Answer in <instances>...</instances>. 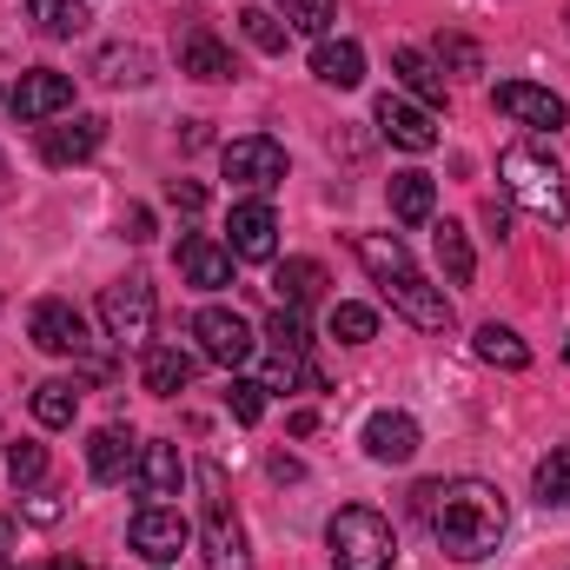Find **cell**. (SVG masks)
Listing matches in <instances>:
<instances>
[{
  "instance_id": "2",
  "label": "cell",
  "mask_w": 570,
  "mask_h": 570,
  "mask_svg": "<svg viewBox=\"0 0 570 570\" xmlns=\"http://www.w3.org/2000/svg\"><path fill=\"white\" fill-rule=\"evenodd\" d=\"M352 253H358V266L372 273V285L385 292V305H392L399 318H412L419 332H451V298H444V285H431L425 273L412 266L405 239H392V233H358Z\"/></svg>"
},
{
  "instance_id": "29",
  "label": "cell",
  "mask_w": 570,
  "mask_h": 570,
  "mask_svg": "<svg viewBox=\"0 0 570 570\" xmlns=\"http://www.w3.org/2000/svg\"><path fill=\"white\" fill-rule=\"evenodd\" d=\"M431 246H438V266H444V279H451V285H471L478 259H471V239H464V226H458V219H444V226L431 233Z\"/></svg>"
},
{
  "instance_id": "3",
  "label": "cell",
  "mask_w": 570,
  "mask_h": 570,
  "mask_svg": "<svg viewBox=\"0 0 570 570\" xmlns=\"http://www.w3.org/2000/svg\"><path fill=\"white\" fill-rule=\"evenodd\" d=\"M498 179H504V193H511L524 213H538L544 226H564L570 199H564V173H558L551 153H538V146H504Z\"/></svg>"
},
{
  "instance_id": "32",
  "label": "cell",
  "mask_w": 570,
  "mask_h": 570,
  "mask_svg": "<svg viewBox=\"0 0 570 570\" xmlns=\"http://www.w3.org/2000/svg\"><path fill=\"white\" fill-rule=\"evenodd\" d=\"M325 325H332L338 345H372V338H379V312H372V305H332Z\"/></svg>"
},
{
  "instance_id": "46",
  "label": "cell",
  "mask_w": 570,
  "mask_h": 570,
  "mask_svg": "<svg viewBox=\"0 0 570 570\" xmlns=\"http://www.w3.org/2000/svg\"><path fill=\"white\" fill-rule=\"evenodd\" d=\"M0 179H7V153H0Z\"/></svg>"
},
{
  "instance_id": "35",
  "label": "cell",
  "mask_w": 570,
  "mask_h": 570,
  "mask_svg": "<svg viewBox=\"0 0 570 570\" xmlns=\"http://www.w3.org/2000/svg\"><path fill=\"white\" fill-rule=\"evenodd\" d=\"M332 13H338V0H279V20L292 33H325Z\"/></svg>"
},
{
  "instance_id": "40",
  "label": "cell",
  "mask_w": 570,
  "mask_h": 570,
  "mask_svg": "<svg viewBox=\"0 0 570 570\" xmlns=\"http://www.w3.org/2000/svg\"><path fill=\"white\" fill-rule=\"evenodd\" d=\"M166 199H173L179 213H199V206H206V186H199V179H173V193H166Z\"/></svg>"
},
{
  "instance_id": "31",
  "label": "cell",
  "mask_w": 570,
  "mask_h": 570,
  "mask_svg": "<svg viewBox=\"0 0 570 570\" xmlns=\"http://www.w3.org/2000/svg\"><path fill=\"white\" fill-rule=\"evenodd\" d=\"M538 504H551V511H570V444H558L551 458H538Z\"/></svg>"
},
{
  "instance_id": "34",
  "label": "cell",
  "mask_w": 570,
  "mask_h": 570,
  "mask_svg": "<svg viewBox=\"0 0 570 570\" xmlns=\"http://www.w3.org/2000/svg\"><path fill=\"white\" fill-rule=\"evenodd\" d=\"M266 345H273V352H305V345H312V332H305V312H298V305H279V312L266 318Z\"/></svg>"
},
{
  "instance_id": "10",
  "label": "cell",
  "mask_w": 570,
  "mask_h": 570,
  "mask_svg": "<svg viewBox=\"0 0 570 570\" xmlns=\"http://www.w3.org/2000/svg\"><path fill=\"white\" fill-rule=\"evenodd\" d=\"M27 332H33V345L53 352V358H80V352H87V318H80L67 298H40V305L27 312Z\"/></svg>"
},
{
  "instance_id": "45",
  "label": "cell",
  "mask_w": 570,
  "mask_h": 570,
  "mask_svg": "<svg viewBox=\"0 0 570 570\" xmlns=\"http://www.w3.org/2000/svg\"><path fill=\"white\" fill-rule=\"evenodd\" d=\"M40 570H80V564H67V558H60V564H40Z\"/></svg>"
},
{
  "instance_id": "27",
  "label": "cell",
  "mask_w": 570,
  "mask_h": 570,
  "mask_svg": "<svg viewBox=\"0 0 570 570\" xmlns=\"http://www.w3.org/2000/svg\"><path fill=\"white\" fill-rule=\"evenodd\" d=\"M478 358L498 365V372H524V365H531V345H524L511 325H478Z\"/></svg>"
},
{
  "instance_id": "28",
  "label": "cell",
  "mask_w": 570,
  "mask_h": 570,
  "mask_svg": "<svg viewBox=\"0 0 570 570\" xmlns=\"http://www.w3.org/2000/svg\"><path fill=\"white\" fill-rule=\"evenodd\" d=\"M27 13H33V27L47 33V40H73V33H87V7L80 0H27Z\"/></svg>"
},
{
  "instance_id": "26",
  "label": "cell",
  "mask_w": 570,
  "mask_h": 570,
  "mask_svg": "<svg viewBox=\"0 0 570 570\" xmlns=\"http://www.w3.org/2000/svg\"><path fill=\"white\" fill-rule=\"evenodd\" d=\"M273 285H279V305H318L325 298V266L318 259H285L279 273H273Z\"/></svg>"
},
{
  "instance_id": "12",
  "label": "cell",
  "mask_w": 570,
  "mask_h": 570,
  "mask_svg": "<svg viewBox=\"0 0 570 570\" xmlns=\"http://www.w3.org/2000/svg\"><path fill=\"white\" fill-rule=\"evenodd\" d=\"M186 544H193V524L173 504H146L140 518H134V551H140L146 564H173Z\"/></svg>"
},
{
  "instance_id": "4",
  "label": "cell",
  "mask_w": 570,
  "mask_h": 570,
  "mask_svg": "<svg viewBox=\"0 0 570 570\" xmlns=\"http://www.w3.org/2000/svg\"><path fill=\"white\" fill-rule=\"evenodd\" d=\"M325 544H332V564L338 570H392V524L372 511V504H345L332 524H325Z\"/></svg>"
},
{
  "instance_id": "37",
  "label": "cell",
  "mask_w": 570,
  "mask_h": 570,
  "mask_svg": "<svg viewBox=\"0 0 570 570\" xmlns=\"http://www.w3.org/2000/svg\"><path fill=\"white\" fill-rule=\"evenodd\" d=\"M7 478H13V484H40V478H47V444H33V438L7 444Z\"/></svg>"
},
{
  "instance_id": "44",
  "label": "cell",
  "mask_w": 570,
  "mask_h": 570,
  "mask_svg": "<svg viewBox=\"0 0 570 570\" xmlns=\"http://www.w3.org/2000/svg\"><path fill=\"white\" fill-rule=\"evenodd\" d=\"M484 226H491V233H498V239H504V233H511V213H504V206H498V199H484Z\"/></svg>"
},
{
  "instance_id": "7",
  "label": "cell",
  "mask_w": 570,
  "mask_h": 570,
  "mask_svg": "<svg viewBox=\"0 0 570 570\" xmlns=\"http://www.w3.org/2000/svg\"><path fill=\"white\" fill-rule=\"evenodd\" d=\"M193 338H199V352H206L213 365H226V372H239V365L259 352L253 325H246L239 312H226V305H206V312L193 318Z\"/></svg>"
},
{
  "instance_id": "33",
  "label": "cell",
  "mask_w": 570,
  "mask_h": 570,
  "mask_svg": "<svg viewBox=\"0 0 570 570\" xmlns=\"http://www.w3.org/2000/svg\"><path fill=\"white\" fill-rule=\"evenodd\" d=\"M239 27H246V40H253L259 53H285V40H292V27H285L279 13H266V7H246Z\"/></svg>"
},
{
  "instance_id": "36",
  "label": "cell",
  "mask_w": 570,
  "mask_h": 570,
  "mask_svg": "<svg viewBox=\"0 0 570 570\" xmlns=\"http://www.w3.org/2000/svg\"><path fill=\"white\" fill-rule=\"evenodd\" d=\"M226 412H233L239 425H259V419H266V379H233Z\"/></svg>"
},
{
  "instance_id": "5",
  "label": "cell",
  "mask_w": 570,
  "mask_h": 570,
  "mask_svg": "<svg viewBox=\"0 0 570 570\" xmlns=\"http://www.w3.org/2000/svg\"><path fill=\"white\" fill-rule=\"evenodd\" d=\"M153 318H159V298H153V279H140V273L100 292V325L114 345H153Z\"/></svg>"
},
{
  "instance_id": "18",
  "label": "cell",
  "mask_w": 570,
  "mask_h": 570,
  "mask_svg": "<svg viewBox=\"0 0 570 570\" xmlns=\"http://www.w3.org/2000/svg\"><path fill=\"white\" fill-rule=\"evenodd\" d=\"M179 273L199 285V292H219V285H233V253L219 246V239H179Z\"/></svg>"
},
{
  "instance_id": "21",
  "label": "cell",
  "mask_w": 570,
  "mask_h": 570,
  "mask_svg": "<svg viewBox=\"0 0 570 570\" xmlns=\"http://www.w3.org/2000/svg\"><path fill=\"white\" fill-rule=\"evenodd\" d=\"M146 392L153 399H179L186 385H193V352H179V345H146Z\"/></svg>"
},
{
  "instance_id": "16",
  "label": "cell",
  "mask_w": 570,
  "mask_h": 570,
  "mask_svg": "<svg viewBox=\"0 0 570 570\" xmlns=\"http://www.w3.org/2000/svg\"><path fill=\"white\" fill-rule=\"evenodd\" d=\"M379 134L392 146H405V153H431L438 146V120H431V107H412V100H379Z\"/></svg>"
},
{
  "instance_id": "14",
  "label": "cell",
  "mask_w": 570,
  "mask_h": 570,
  "mask_svg": "<svg viewBox=\"0 0 570 570\" xmlns=\"http://www.w3.org/2000/svg\"><path fill=\"white\" fill-rule=\"evenodd\" d=\"M107 140V120L100 114H73V120H60V127H47L40 134V159L47 166H80V159H94Z\"/></svg>"
},
{
  "instance_id": "17",
  "label": "cell",
  "mask_w": 570,
  "mask_h": 570,
  "mask_svg": "<svg viewBox=\"0 0 570 570\" xmlns=\"http://www.w3.org/2000/svg\"><path fill=\"white\" fill-rule=\"evenodd\" d=\"M134 464H140V438H134L127 425H100L94 438H87V471H94L100 484H120Z\"/></svg>"
},
{
  "instance_id": "38",
  "label": "cell",
  "mask_w": 570,
  "mask_h": 570,
  "mask_svg": "<svg viewBox=\"0 0 570 570\" xmlns=\"http://www.w3.org/2000/svg\"><path fill=\"white\" fill-rule=\"evenodd\" d=\"M438 60H444V67H458V73H478V67H484V53H478L464 33H444V40H438Z\"/></svg>"
},
{
  "instance_id": "41",
  "label": "cell",
  "mask_w": 570,
  "mask_h": 570,
  "mask_svg": "<svg viewBox=\"0 0 570 570\" xmlns=\"http://www.w3.org/2000/svg\"><path fill=\"white\" fill-rule=\"evenodd\" d=\"M120 239H134V246H146V239H153V213H146V206H134V213L120 219Z\"/></svg>"
},
{
  "instance_id": "30",
  "label": "cell",
  "mask_w": 570,
  "mask_h": 570,
  "mask_svg": "<svg viewBox=\"0 0 570 570\" xmlns=\"http://www.w3.org/2000/svg\"><path fill=\"white\" fill-rule=\"evenodd\" d=\"M73 412H80V392H73L67 379H47V385L33 392V419H40L47 431H67L73 425Z\"/></svg>"
},
{
  "instance_id": "43",
  "label": "cell",
  "mask_w": 570,
  "mask_h": 570,
  "mask_svg": "<svg viewBox=\"0 0 570 570\" xmlns=\"http://www.w3.org/2000/svg\"><path fill=\"white\" fill-rule=\"evenodd\" d=\"M27 518H33V524H53V518H60V498H47V491H40V498L27 504Z\"/></svg>"
},
{
  "instance_id": "6",
  "label": "cell",
  "mask_w": 570,
  "mask_h": 570,
  "mask_svg": "<svg viewBox=\"0 0 570 570\" xmlns=\"http://www.w3.org/2000/svg\"><path fill=\"white\" fill-rule=\"evenodd\" d=\"M206 491H213V498H206V538H199V544H206V551H199L206 570H253L246 531H239V518H233V504H226V478H219L213 464H206Z\"/></svg>"
},
{
  "instance_id": "25",
  "label": "cell",
  "mask_w": 570,
  "mask_h": 570,
  "mask_svg": "<svg viewBox=\"0 0 570 570\" xmlns=\"http://www.w3.org/2000/svg\"><path fill=\"white\" fill-rule=\"evenodd\" d=\"M94 73H100L107 87H146V80H153V60H146V47H127V40H114V47H100Z\"/></svg>"
},
{
  "instance_id": "24",
  "label": "cell",
  "mask_w": 570,
  "mask_h": 570,
  "mask_svg": "<svg viewBox=\"0 0 570 570\" xmlns=\"http://www.w3.org/2000/svg\"><path fill=\"white\" fill-rule=\"evenodd\" d=\"M385 199H392V213H399L405 226H425L431 213H438V186H431V173H392Z\"/></svg>"
},
{
  "instance_id": "39",
  "label": "cell",
  "mask_w": 570,
  "mask_h": 570,
  "mask_svg": "<svg viewBox=\"0 0 570 570\" xmlns=\"http://www.w3.org/2000/svg\"><path fill=\"white\" fill-rule=\"evenodd\" d=\"M298 385V352H273V365H266V392H292Z\"/></svg>"
},
{
  "instance_id": "15",
  "label": "cell",
  "mask_w": 570,
  "mask_h": 570,
  "mask_svg": "<svg viewBox=\"0 0 570 570\" xmlns=\"http://www.w3.org/2000/svg\"><path fill=\"white\" fill-rule=\"evenodd\" d=\"M419 419L412 412H372L365 419V451L379 458V464H412L419 458Z\"/></svg>"
},
{
  "instance_id": "20",
  "label": "cell",
  "mask_w": 570,
  "mask_h": 570,
  "mask_svg": "<svg viewBox=\"0 0 570 570\" xmlns=\"http://www.w3.org/2000/svg\"><path fill=\"white\" fill-rule=\"evenodd\" d=\"M140 491H146V504H159V498H179V478H186V464H179V444H140Z\"/></svg>"
},
{
  "instance_id": "47",
  "label": "cell",
  "mask_w": 570,
  "mask_h": 570,
  "mask_svg": "<svg viewBox=\"0 0 570 570\" xmlns=\"http://www.w3.org/2000/svg\"><path fill=\"white\" fill-rule=\"evenodd\" d=\"M564 27H570V7H564Z\"/></svg>"
},
{
  "instance_id": "23",
  "label": "cell",
  "mask_w": 570,
  "mask_h": 570,
  "mask_svg": "<svg viewBox=\"0 0 570 570\" xmlns=\"http://www.w3.org/2000/svg\"><path fill=\"white\" fill-rule=\"evenodd\" d=\"M392 73H399V87H405V94H419V107H444V73H438V60H431V53L399 47V53H392Z\"/></svg>"
},
{
  "instance_id": "8",
  "label": "cell",
  "mask_w": 570,
  "mask_h": 570,
  "mask_svg": "<svg viewBox=\"0 0 570 570\" xmlns=\"http://www.w3.org/2000/svg\"><path fill=\"white\" fill-rule=\"evenodd\" d=\"M226 253H233V259H253V266H266V259L279 253V213H273L266 199H246V206H233V219H226Z\"/></svg>"
},
{
  "instance_id": "13",
  "label": "cell",
  "mask_w": 570,
  "mask_h": 570,
  "mask_svg": "<svg viewBox=\"0 0 570 570\" xmlns=\"http://www.w3.org/2000/svg\"><path fill=\"white\" fill-rule=\"evenodd\" d=\"M7 107H13V120H53V114L73 107V80L53 73V67H33V73H20V87H13Z\"/></svg>"
},
{
  "instance_id": "42",
  "label": "cell",
  "mask_w": 570,
  "mask_h": 570,
  "mask_svg": "<svg viewBox=\"0 0 570 570\" xmlns=\"http://www.w3.org/2000/svg\"><path fill=\"white\" fill-rule=\"evenodd\" d=\"M13 544H20V524L0 518V570H13Z\"/></svg>"
},
{
  "instance_id": "11",
  "label": "cell",
  "mask_w": 570,
  "mask_h": 570,
  "mask_svg": "<svg viewBox=\"0 0 570 570\" xmlns=\"http://www.w3.org/2000/svg\"><path fill=\"white\" fill-rule=\"evenodd\" d=\"M491 100H498V114H511V120H518V127H531V134H558V127L570 120L564 100H558L551 87H531V80H504Z\"/></svg>"
},
{
  "instance_id": "19",
  "label": "cell",
  "mask_w": 570,
  "mask_h": 570,
  "mask_svg": "<svg viewBox=\"0 0 570 570\" xmlns=\"http://www.w3.org/2000/svg\"><path fill=\"white\" fill-rule=\"evenodd\" d=\"M179 73H193V80H233L239 67H233V53H226L206 27H186V33H179Z\"/></svg>"
},
{
  "instance_id": "48",
  "label": "cell",
  "mask_w": 570,
  "mask_h": 570,
  "mask_svg": "<svg viewBox=\"0 0 570 570\" xmlns=\"http://www.w3.org/2000/svg\"><path fill=\"white\" fill-rule=\"evenodd\" d=\"M564 352H570V345H564Z\"/></svg>"
},
{
  "instance_id": "9",
  "label": "cell",
  "mask_w": 570,
  "mask_h": 570,
  "mask_svg": "<svg viewBox=\"0 0 570 570\" xmlns=\"http://www.w3.org/2000/svg\"><path fill=\"white\" fill-rule=\"evenodd\" d=\"M226 179L233 186H253V193H273L285 179V146L273 134H246V140L226 146Z\"/></svg>"
},
{
  "instance_id": "22",
  "label": "cell",
  "mask_w": 570,
  "mask_h": 570,
  "mask_svg": "<svg viewBox=\"0 0 570 570\" xmlns=\"http://www.w3.org/2000/svg\"><path fill=\"white\" fill-rule=\"evenodd\" d=\"M312 73L325 80V87H358L365 80V47L358 40H318V53H312Z\"/></svg>"
},
{
  "instance_id": "1",
  "label": "cell",
  "mask_w": 570,
  "mask_h": 570,
  "mask_svg": "<svg viewBox=\"0 0 570 570\" xmlns=\"http://www.w3.org/2000/svg\"><path fill=\"white\" fill-rule=\"evenodd\" d=\"M412 504H419V518L431 524L438 551H451L458 564H478V558H491V551H498V538H504V524H511V504H504V491H498V484H484V478L419 484V491H412Z\"/></svg>"
}]
</instances>
